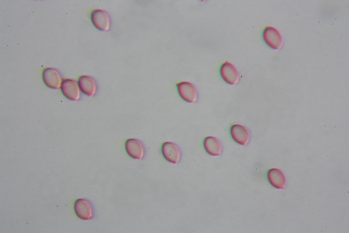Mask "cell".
<instances>
[{
	"label": "cell",
	"mask_w": 349,
	"mask_h": 233,
	"mask_svg": "<svg viewBox=\"0 0 349 233\" xmlns=\"http://www.w3.org/2000/svg\"><path fill=\"white\" fill-rule=\"evenodd\" d=\"M90 18L92 24L98 30L106 32L109 30L110 19L105 11L100 9H93L91 12Z\"/></svg>",
	"instance_id": "cell-5"
},
{
	"label": "cell",
	"mask_w": 349,
	"mask_h": 233,
	"mask_svg": "<svg viewBox=\"0 0 349 233\" xmlns=\"http://www.w3.org/2000/svg\"><path fill=\"white\" fill-rule=\"evenodd\" d=\"M60 88L62 94L69 100L76 101L79 99L80 89L78 85L74 80L70 79H63Z\"/></svg>",
	"instance_id": "cell-7"
},
{
	"label": "cell",
	"mask_w": 349,
	"mask_h": 233,
	"mask_svg": "<svg viewBox=\"0 0 349 233\" xmlns=\"http://www.w3.org/2000/svg\"><path fill=\"white\" fill-rule=\"evenodd\" d=\"M219 74L223 81L228 85H234L238 81L239 74L238 70L228 61L220 65Z\"/></svg>",
	"instance_id": "cell-4"
},
{
	"label": "cell",
	"mask_w": 349,
	"mask_h": 233,
	"mask_svg": "<svg viewBox=\"0 0 349 233\" xmlns=\"http://www.w3.org/2000/svg\"><path fill=\"white\" fill-rule=\"evenodd\" d=\"M267 179L271 186L277 189H283L286 185V178L284 173L276 168H271L266 174Z\"/></svg>",
	"instance_id": "cell-11"
},
{
	"label": "cell",
	"mask_w": 349,
	"mask_h": 233,
	"mask_svg": "<svg viewBox=\"0 0 349 233\" xmlns=\"http://www.w3.org/2000/svg\"><path fill=\"white\" fill-rule=\"evenodd\" d=\"M78 85L81 91L90 97L93 96L96 92V83L93 78L88 76H79L78 79Z\"/></svg>",
	"instance_id": "cell-12"
},
{
	"label": "cell",
	"mask_w": 349,
	"mask_h": 233,
	"mask_svg": "<svg viewBox=\"0 0 349 233\" xmlns=\"http://www.w3.org/2000/svg\"><path fill=\"white\" fill-rule=\"evenodd\" d=\"M229 134L232 139L240 145L245 146L249 141V132L242 125L233 124L229 128Z\"/></svg>",
	"instance_id": "cell-9"
},
{
	"label": "cell",
	"mask_w": 349,
	"mask_h": 233,
	"mask_svg": "<svg viewBox=\"0 0 349 233\" xmlns=\"http://www.w3.org/2000/svg\"><path fill=\"white\" fill-rule=\"evenodd\" d=\"M161 151L163 158L168 162L176 164L179 161L180 152L178 147L171 142L162 143Z\"/></svg>",
	"instance_id": "cell-8"
},
{
	"label": "cell",
	"mask_w": 349,
	"mask_h": 233,
	"mask_svg": "<svg viewBox=\"0 0 349 233\" xmlns=\"http://www.w3.org/2000/svg\"><path fill=\"white\" fill-rule=\"evenodd\" d=\"M76 216L83 221L92 220L94 216V210L91 203L85 199H78L73 204Z\"/></svg>",
	"instance_id": "cell-2"
},
{
	"label": "cell",
	"mask_w": 349,
	"mask_h": 233,
	"mask_svg": "<svg viewBox=\"0 0 349 233\" xmlns=\"http://www.w3.org/2000/svg\"><path fill=\"white\" fill-rule=\"evenodd\" d=\"M203 147L207 154L212 156H218L221 152L220 141L213 136H207L203 140Z\"/></svg>",
	"instance_id": "cell-13"
},
{
	"label": "cell",
	"mask_w": 349,
	"mask_h": 233,
	"mask_svg": "<svg viewBox=\"0 0 349 233\" xmlns=\"http://www.w3.org/2000/svg\"><path fill=\"white\" fill-rule=\"evenodd\" d=\"M262 39L264 44L270 49L277 50L283 43L282 36L276 28L267 26L262 32Z\"/></svg>",
	"instance_id": "cell-1"
},
{
	"label": "cell",
	"mask_w": 349,
	"mask_h": 233,
	"mask_svg": "<svg viewBox=\"0 0 349 233\" xmlns=\"http://www.w3.org/2000/svg\"><path fill=\"white\" fill-rule=\"evenodd\" d=\"M176 90L180 98L188 103H194L197 92L195 87L187 81H181L176 84Z\"/></svg>",
	"instance_id": "cell-3"
},
{
	"label": "cell",
	"mask_w": 349,
	"mask_h": 233,
	"mask_svg": "<svg viewBox=\"0 0 349 233\" xmlns=\"http://www.w3.org/2000/svg\"><path fill=\"white\" fill-rule=\"evenodd\" d=\"M45 85L49 88L57 89L61 84V79L58 72L54 69L47 67L44 69L42 74Z\"/></svg>",
	"instance_id": "cell-10"
},
{
	"label": "cell",
	"mask_w": 349,
	"mask_h": 233,
	"mask_svg": "<svg viewBox=\"0 0 349 233\" xmlns=\"http://www.w3.org/2000/svg\"><path fill=\"white\" fill-rule=\"evenodd\" d=\"M124 148L127 154L135 160H142L145 155V148L143 144L137 139L129 138L124 143Z\"/></svg>",
	"instance_id": "cell-6"
}]
</instances>
